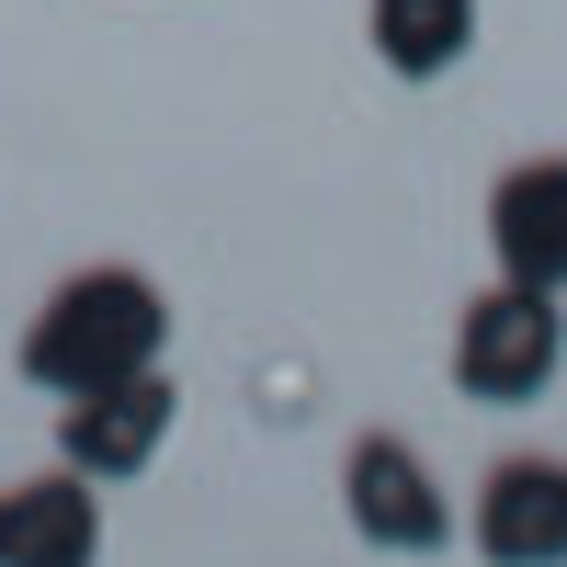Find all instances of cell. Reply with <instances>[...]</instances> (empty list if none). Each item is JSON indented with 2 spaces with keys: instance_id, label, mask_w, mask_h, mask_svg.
<instances>
[{
  "instance_id": "1",
  "label": "cell",
  "mask_w": 567,
  "mask_h": 567,
  "mask_svg": "<svg viewBox=\"0 0 567 567\" xmlns=\"http://www.w3.org/2000/svg\"><path fill=\"white\" fill-rule=\"evenodd\" d=\"M159 352H171V296L136 261H80L69 284H45V307L23 318V386H45V398L148 374Z\"/></svg>"
},
{
  "instance_id": "2",
  "label": "cell",
  "mask_w": 567,
  "mask_h": 567,
  "mask_svg": "<svg viewBox=\"0 0 567 567\" xmlns=\"http://www.w3.org/2000/svg\"><path fill=\"white\" fill-rule=\"evenodd\" d=\"M567 374V296L534 284H488V296L454 307V386L477 409H523Z\"/></svg>"
},
{
  "instance_id": "3",
  "label": "cell",
  "mask_w": 567,
  "mask_h": 567,
  "mask_svg": "<svg viewBox=\"0 0 567 567\" xmlns=\"http://www.w3.org/2000/svg\"><path fill=\"white\" fill-rule=\"evenodd\" d=\"M341 523L374 545V556H443L454 545V499L432 477V454L398 443V432H363L341 454Z\"/></svg>"
},
{
  "instance_id": "4",
  "label": "cell",
  "mask_w": 567,
  "mask_h": 567,
  "mask_svg": "<svg viewBox=\"0 0 567 567\" xmlns=\"http://www.w3.org/2000/svg\"><path fill=\"white\" fill-rule=\"evenodd\" d=\"M171 420H182V386L159 363L148 374H114V386H80V398H58V465H80L91 488H125V477L159 465Z\"/></svg>"
},
{
  "instance_id": "5",
  "label": "cell",
  "mask_w": 567,
  "mask_h": 567,
  "mask_svg": "<svg viewBox=\"0 0 567 567\" xmlns=\"http://www.w3.org/2000/svg\"><path fill=\"white\" fill-rule=\"evenodd\" d=\"M465 545L488 567H567V454H499L465 499Z\"/></svg>"
},
{
  "instance_id": "6",
  "label": "cell",
  "mask_w": 567,
  "mask_h": 567,
  "mask_svg": "<svg viewBox=\"0 0 567 567\" xmlns=\"http://www.w3.org/2000/svg\"><path fill=\"white\" fill-rule=\"evenodd\" d=\"M488 261L499 284H534V296H567V159H511L488 182Z\"/></svg>"
},
{
  "instance_id": "7",
  "label": "cell",
  "mask_w": 567,
  "mask_h": 567,
  "mask_svg": "<svg viewBox=\"0 0 567 567\" xmlns=\"http://www.w3.org/2000/svg\"><path fill=\"white\" fill-rule=\"evenodd\" d=\"M0 567H103V499L80 465L0 488Z\"/></svg>"
},
{
  "instance_id": "8",
  "label": "cell",
  "mask_w": 567,
  "mask_h": 567,
  "mask_svg": "<svg viewBox=\"0 0 567 567\" xmlns=\"http://www.w3.org/2000/svg\"><path fill=\"white\" fill-rule=\"evenodd\" d=\"M363 45L386 80H454L477 58V0H363Z\"/></svg>"
}]
</instances>
